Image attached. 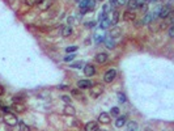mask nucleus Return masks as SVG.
<instances>
[{"label": "nucleus", "instance_id": "393cba45", "mask_svg": "<svg viewBox=\"0 0 174 131\" xmlns=\"http://www.w3.org/2000/svg\"><path fill=\"white\" fill-rule=\"evenodd\" d=\"M109 114H110L111 117H118V115H119V107H113Z\"/></svg>", "mask_w": 174, "mask_h": 131}, {"label": "nucleus", "instance_id": "58836bf2", "mask_svg": "<svg viewBox=\"0 0 174 131\" xmlns=\"http://www.w3.org/2000/svg\"><path fill=\"white\" fill-rule=\"evenodd\" d=\"M157 1H158V0H147L148 4H149V3H157Z\"/></svg>", "mask_w": 174, "mask_h": 131}, {"label": "nucleus", "instance_id": "f3484780", "mask_svg": "<svg viewBox=\"0 0 174 131\" xmlns=\"http://www.w3.org/2000/svg\"><path fill=\"white\" fill-rule=\"evenodd\" d=\"M124 125H126V117H124V115L116 118V121H115V126H116V127L121 128V127H123Z\"/></svg>", "mask_w": 174, "mask_h": 131}, {"label": "nucleus", "instance_id": "ea45409f", "mask_svg": "<svg viewBox=\"0 0 174 131\" xmlns=\"http://www.w3.org/2000/svg\"><path fill=\"white\" fill-rule=\"evenodd\" d=\"M1 110H3V104L0 102V111H1Z\"/></svg>", "mask_w": 174, "mask_h": 131}, {"label": "nucleus", "instance_id": "37998d69", "mask_svg": "<svg viewBox=\"0 0 174 131\" xmlns=\"http://www.w3.org/2000/svg\"><path fill=\"white\" fill-rule=\"evenodd\" d=\"M145 131H149V130H145Z\"/></svg>", "mask_w": 174, "mask_h": 131}, {"label": "nucleus", "instance_id": "f257e3e1", "mask_svg": "<svg viewBox=\"0 0 174 131\" xmlns=\"http://www.w3.org/2000/svg\"><path fill=\"white\" fill-rule=\"evenodd\" d=\"M4 122H6L8 126H11V127H15V126H17V123H19V118H17V114H15V113H11V111H7L6 115H4Z\"/></svg>", "mask_w": 174, "mask_h": 131}, {"label": "nucleus", "instance_id": "4468645a", "mask_svg": "<svg viewBox=\"0 0 174 131\" xmlns=\"http://www.w3.org/2000/svg\"><path fill=\"white\" fill-rule=\"evenodd\" d=\"M85 131H98V123L94 122V121H90L85 125Z\"/></svg>", "mask_w": 174, "mask_h": 131}, {"label": "nucleus", "instance_id": "b1692460", "mask_svg": "<svg viewBox=\"0 0 174 131\" xmlns=\"http://www.w3.org/2000/svg\"><path fill=\"white\" fill-rule=\"evenodd\" d=\"M94 37H96V43L97 45H100L101 42H103V39H105V37H103L102 34H96Z\"/></svg>", "mask_w": 174, "mask_h": 131}, {"label": "nucleus", "instance_id": "6ab92c4d", "mask_svg": "<svg viewBox=\"0 0 174 131\" xmlns=\"http://www.w3.org/2000/svg\"><path fill=\"white\" fill-rule=\"evenodd\" d=\"M71 33H72V29H71V26H69V25H66V26L62 28V36H63V37L71 36Z\"/></svg>", "mask_w": 174, "mask_h": 131}, {"label": "nucleus", "instance_id": "cd10ccee", "mask_svg": "<svg viewBox=\"0 0 174 131\" xmlns=\"http://www.w3.org/2000/svg\"><path fill=\"white\" fill-rule=\"evenodd\" d=\"M76 50H77V46H69L66 49V51L68 52V54H72V52H75Z\"/></svg>", "mask_w": 174, "mask_h": 131}, {"label": "nucleus", "instance_id": "7c9ffc66", "mask_svg": "<svg viewBox=\"0 0 174 131\" xmlns=\"http://www.w3.org/2000/svg\"><path fill=\"white\" fill-rule=\"evenodd\" d=\"M37 3H38V0H25V4L29 5V7H30V5L37 4Z\"/></svg>", "mask_w": 174, "mask_h": 131}, {"label": "nucleus", "instance_id": "bb28decb", "mask_svg": "<svg viewBox=\"0 0 174 131\" xmlns=\"http://www.w3.org/2000/svg\"><path fill=\"white\" fill-rule=\"evenodd\" d=\"M139 8L141 9V12H143V13H147V10H148V3H147V1H144Z\"/></svg>", "mask_w": 174, "mask_h": 131}, {"label": "nucleus", "instance_id": "ddd939ff", "mask_svg": "<svg viewBox=\"0 0 174 131\" xmlns=\"http://www.w3.org/2000/svg\"><path fill=\"white\" fill-rule=\"evenodd\" d=\"M94 60L97 63H100V64H103V63L107 60V54H106V52H98L94 56Z\"/></svg>", "mask_w": 174, "mask_h": 131}, {"label": "nucleus", "instance_id": "dca6fc26", "mask_svg": "<svg viewBox=\"0 0 174 131\" xmlns=\"http://www.w3.org/2000/svg\"><path fill=\"white\" fill-rule=\"evenodd\" d=\"M103 43H105V46L107 47V49H114V47H115L114 38H111V37H106V38L103 39Z\"/></svg>", "mask_w": 174, "mask_h": 131}, {"label": "nucleus", "instance_id": "f03ea898", "mask_svg": "<svg viewBox=\"0 0 174 131\" xmlns=\"http://www.w3.org/2000/svg\"><path fill=\"white\" fill-rule=\"evenodd\" d=\"M102 92H103V85L102 84H93V85L90 86V97H93V98L100 97Z\"/></svg>", "mask_w": 174, "mask_h": 131}, {"label": "nucleus", "instance_id": "4be33fe9", "mask_svg": "<svg viewBox=\"0 0 174 131\" xmlns=\"http://www.w3.org/2000/svg\"><path fill=\"white\" fill-rule=\"evenodd\" d=\"M71 94H72L73 97H76V98H81V97H82V94H81V92H80L79 88L72 89V91H71Z\"/></svg>", "mask_w": 174, "mask_h": 131}, {"label": "nucleus", "instance_id": "473e14b6", "mask_svg": "<svg viewBox=\"0 0 174 131\" xmlns=\"http://www.w3.org/2000/svg\"><path fill=\"white\" fill-rule=\"evenodd\" d=\"M118 100L121 102H126V96L123 93H118Z\"/></svg>", "mask_w": 174, "mask_h": 131}, {"label": "nucleus", "instance_id": "72a5a7b5", "mask_svg": "<svg viewBox=\"0 0 174 131\" xmlns=\"http://www.w3.org/2000/svg\"><path fill=\"white\" fill-rule=\"evenodd\" d=\"M169 37H170V38L174 37V26L173 25H170V28H169Z\"/></svg>", "mask_w": 174, "mask_h": 131}, {"label": "nucleus", "instance_id": "5701e85b", "mask_svg": "<svg viewBox=\"0 0 174 131\" xmlns=\"http://www.w3.org/2000/svg\"><path fill=\"white\" fill-rule=\"evenodd\" d=\"M19 131H30V127L24 122H20L19 125Z\"/></svg>", "mask_w": 174, "mask_h": 131}, {"label": "nucleus", "instance_id": "6e6552de", "mask_svg": "<svg viewBox=\"0 0 174 131\" xmlns=\"http://www.w3.org/2000/svg\"><path fill=\"white\" fill-rule=\"evenodd\" d=\"M11 109L13 110V111H16L17 114H21V113H25L26 107H25V105L22 104V102H13V105L11 106Z\"/></svg>", "mask_w": 174, "mask_h": 131}, {"label": "nucleus", "instance_id": "20e7f679", "mask_svg": "<svg viewBox=\"0 0 174 131\" xmlns=\"http://www.w3.org/2000/svg\"><path fill=\"white\" fill-rule=\"evenodd\" d=\"M54 0H38L37 3V7L40 10H42V12H45V10H47L49 8L53 5Z\"/></svg>", "mask_w": 174, "mask_h": 131}, {"label": "nucleus", "instance_id": "f704fd0d", "mask_svg": "<svg viewBox=\"0 0 174 131\" xmlns=\"http://www.w3.org/2000/svg\"><path fill=\"white\" fill-rule=\"evenodd\" d=\"M22 101V97L21 96H15L13 97V102H21Z\"/></svg>", "mask_w": 174, "mask_h": 131}, {"label": "nucleus", "instance_id": "423d86ee", "mask_svg": "<svg viewBox=\"0 0 174 131\" xmlns=\"http://www.w3.org/2000/svg\"><path fill=\"white\" fill-rule=\"evenodd\" d=\"M171 13V8L170 5H164L162 8H160L158 9V17L160 18H166Z\"/></svg>", "mask_w": 174, "mask_h": 131}, {"label": "nucleus", "instance_id": "1a4fd4ad", "mask_svg": "<svg viewBox=\"0 0 174 131\" xmlns=\"http://www.w3.org/2000/svg\"><path fill=\"white\" fill-rule=\"evenodd\" d=\"M93 84L90 80H88V79H84V80H79L77 81V88L79 89H88L90 88Z\"/></svg>", "mask_w": 174, "mask_h": 131}, {"label": "nucleus", "instance_id": "c756f323", "mask_svg": "<svg viewBox=\"0 0 174 131\" xmlns=\"http://www.w3.org/2000/svg\"><path fill=\"white\" fill-rule=\"evenodd\" d=\"M62 100H63L66 104H71V97L69 96H67V94H64L63 97H62Z\"/></svg>", "mask_w": 174, "mask_h": 131}, {"label": "nucleus", "instance_id": "9b49d317", "mask_svg": "<svg viewBox=\"0 0 174 131\" xmlns=\"http://www.w3.org/2000/svg\"><path fill=\"white\" fill-rule=\"evenodd\" d=\"M123 20H124V21H131V22H132V21L136 20V13L132 12V10H128V9H127L126 12L123 13Z\"/></svg>", "mask_w": 174, "mask_h": 131}, {"label": "nucleus", "instance_id": "a878e982", "mask_svg": "<svg viewBox=\"0 0 174 131\" xmlns=\"http://www.w3.org/2000/svg\"><path fill=\"white\" fill-rule=\"evenodd\" d=\"M71 67L72 68H82L84 67V63H82L81 60H80V62H75V63H72L71 64Z\"/></svg>", "mask_w": 174, "mask_h": 131}, {"label": "nucleus", "instance_id": "aec40b11", "mask_svg": "<svg viewBox=\"0 0 174 131\" xmlns=\"http://www.w3.org/2000/svg\"><path fill=\"white\" fill-rule=\"evenodd\" d=\"M109 26H111V24H110V21H109L107 17L103 18L102 21H100V28L101 29H107Z\"/></svg>", "mask_w": 174, "mask_h": 131}, {"label": "nucleus", "instance_id": "a19ab883", "mask_svg": "<svg viewBox=\"0 0 174 131\" xmlns=\"http://www.w3.org/2000/svg\"><path fill=\"white\" fill-rule=\"evenodd\" d=\"M97 1H103V0H97Z\"/></svg>", "mask_w": 174, "mask_h": 131}, {"label": "nucleus", "instance_id": "e433bc0d", "mask_svg": "<svg viewBox=\"0 0 174 131\" xmlns=\"http://www.w3.org/2000/svg\"><path fill=\"white\" fill-rule=\"evenodd\" d=\"M94 21H90V22H87V26L88 28H93V26H94Z\"/></svg>", "mask_w": 174, "mask_h": 131}, {"label": "nucleus", "instance_id": "2f4dec72", "mask_svg": "<svg viewBox=\"0 0 174 131\" xmlns=\"http://www.w3.org/2000/svg\"><path fill=\"white\" fill-rule=\"evenodd\" d=\"M72 59H75V54H69L64 58V62H71Z\"/></svg>", "mask_w": 174, "mask_h": 131}, {"label": "nucleus", "instance_id": "4c0bfd02", "mask_svg": "<svg viewBox=\"0 0 174 131\" xmlns=\"http://www.w3.org/2000/svg\"><path fill=\"white\" fill-rule=\"evenodd\" d=\"M3 93H4V86L1 85V84H0V96H1Z\"/></svg>", "mask_w": 174, "mask_h": 131}, {"label": "nucleus", "instance_id": "412c9836", "mask_svg": "<svg viewBox=\"0 0 174 131\" xmlns=\"http://www.w3.org/2000/svg\"><path fill=\"white\" fill-rule=\"evenodd\" d=\"M121 33H122V30L119 28H114V29H111V31L109 33V34H110L109 37H111V38H115V37H118Z\"/></svg>", "mask_w": 174, "mask_h": 131}, {"label": "nucleus", "instance_id": "c9c22d12", "mask_svg": "<svg viewBox=\"0 0 174 131\" xmlns=\"http://www.w3.org/2000/svg\"><path fill=\"white\" fill-rule=\"evenodd\" d=\"M116 1V5H124L127 3V0H115Z\"/></svg>", "mask_w": 174, "mask_h": 131}, {"label": "nucleus", "instance_id": "7ed1b4c3", "mask_svg": "<svg viewBox=\"0 0 174 131\" xmlns=\"http://www.w3.org/2000/svg\"><path fill=\"white\" fill-rule=\"evenodd\" d=\"M115 77H116V71L114 70V68H110V70H107L105 72V75H103V81L110 84L115 80Z\"/></svg>", "mask_w": 174, "mask_h": 131}, {"label": "nucleus", "instance_id": "f8f14e48", "mask_svg": "<svg viewBox=\"0 0 174 131\" xmlns=\"http://www.w3.org/2000/svg\"><path fill=\"white\" fill-rule=\"evenodd\" d=\"M63 113L66 115H71V117H73V115L76 114V109H75L71 104H67L66 106H64V109H63Z\"/></svg>", "mask_w": 174, "mask_h": 131}, {"label": "nucleus", "instance_id": "c85d7f7f", "mask_svg": "<svg viewBox=\"0 0 174 131\" xmlns=\"http://www.w3.org/2000/svg\"><path fill=\"white\" fill-rule=\"evenodd\" d=\"M109 1H110V3H109V5H110L111 9H116V7H118V5H116L115 0H109Z\"/></svg>", "mask_w": 174, "mask_h": 131}, {"label": "nucleus", "instance_id": "a211bd4d", "mask_svg": "<svg viewBox=\"0 0 174 131\" xmlns=\"http://www.w3.org/2000/svg\"><path fill=\"white\" fill-rule=\"evenodd\" d=\"M127 131H137V123L135 121L127 122Z\"/></svg>", "mask_w": 174, "mask_h": 131}, {"label": "nucleus", "instance_id": "79ce46f5", "mask_svg": "<svg viewBox=\"0 0 174 131\" xmlns=\"http://www.w3.org/2000/svg\"><path fill=\"white\" fill-rule=\"evenodd\" d=\"M76 1H79V3H80V1H81V0H76Z\"/></svg>", "mask_w": 174, "mask_h": 131}, {"label": "nucleus", "instance_id": "9d476101", "mask_svg": "<svg viewBox=\"0 0 174 131\" xmlns=\"http://www.w3.org/2000/svg\"><path fill=\"white\" fill-rule=\"evenodd\" d=\"M96 73V68L93 64H90V63H88V64L84 66V75L85 76H93Z\"/></svg>", "mask_w": 174, "mask_h": 131}, {"label": "nucleus", "instance_id": "0eeeda50", "mask_svg": "<svg viewBox=\"0 0 174 131\" xmlns=\"http://www.w3.org/2000/svg\"><path fill=\"white\" fill-rule=\"evenodd\" d=\"M109 15H110V18H109L110 24L111 25H116V24H118V20H119V10L118 9H111Z\"/></svg>", "mask_w": 174, "mask_h": 131}, {"label": "nucleus", "instance_id": "39448f33", "mask_svg": "<svg viewBox=\"0 0 174 131\" xmlns=\"http://www.w3.org/2000/svg\"><path fill=\"white\" fill-rule=\"evenodd\" d=\"M98 122L102 123V125H109V123L111 122V115L106 111H102L98 115Z\"/></svg>", "mask_w": 174, "mask_h": 131}, {"label": "nucleus", "instance_id": "2eb2a0df", "mask_svg": "<svg viewBox=\"0 0 174 131\" xmlns=\"http://www.w3.org/2000/svg\"><path fill=\"white\" fill-rule=\"evenodd\" d=\"M126 4H127V8H128V10H132V12L140 7V4L136 1V0H127Z\"/></svg>", "mask_w": 174, "mask_h": 131}]
</instances>
